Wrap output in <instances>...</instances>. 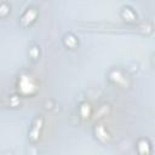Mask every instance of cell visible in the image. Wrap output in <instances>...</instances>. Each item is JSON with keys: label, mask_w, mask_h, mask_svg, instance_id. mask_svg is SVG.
<instances>
[{"label": "cell", "mask_w": 155, "mask_h": 155, "mask_svg": "<svg viewBox=\"0 0 155 155\" xmlns=\"http://www.w3.org/2000/svg\"><path fill=\"white\" fill-rule=\"evenodd\" d=\"M42 128H44V119L41 116H39L34 120V122L30 127V131H29V139L31 143H36L40 139Z\"/></svg>", "instance_id": "6da1fadb"}, {"label": "cell", "mask_w": 155, "mask_h": 155, "mask_svg": "<svg viewBox=\"0 0 155 155\" xmlns=\"http://www.w3.org/2000/svg\"><path fill=\"white\" fill-rule=\"evenodd\" d=\"M63 41H64V45H65L67 47L71 48V50H74V48L79 45V40H78L73 34H68V35H65Z\"/></svg>", "instance_id": "7a4b0ae2"}]
</instances>
